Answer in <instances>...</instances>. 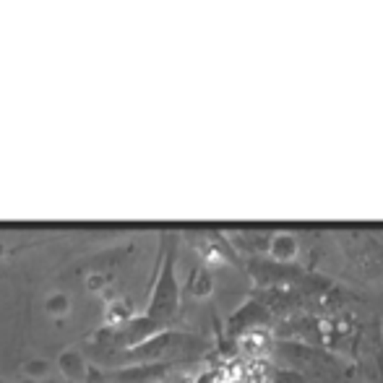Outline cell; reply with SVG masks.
I'll return each mask as SVG.
<instances>
[{"label":"cell","instance_id":"2","mask_svg":"<svg viewBox=\"0 0 383 383\" xmlns=\"http://www.w3.org/2000/svg\"><path fill=\"white\" fill-rule=\"evenodd\" d=\"M128 318H131V310L125 308V303L110 305V310H107V324L118 326V324H123V321H128Z\"/></svg>","mask_w":383,"mask_h":383},{"label":"cell","instance_id":"1","mask_svg":"<svg viewBox=\"0 0 383 383\" xmlns=\"http://www.w3.org/2000/svg\"><path fill=\"white\" fill-rule=\"evenodd\" d=\"M266 344H269V334L266 331H248L245 337L240 339V347L245 352H261L266 350Z\"/></svg>","mask_w":383,"mask_h":383}]
</instances>
